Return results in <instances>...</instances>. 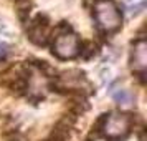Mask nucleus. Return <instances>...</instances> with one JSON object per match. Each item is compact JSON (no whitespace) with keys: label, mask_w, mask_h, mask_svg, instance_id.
<instances>
[{"label":"nucleus","mask_w":147,"mask_h":141,"mask_svg":"<svg viewBox=\"0 0 147 141\" xmlns=\"http://www.w3.org/2000/svg\"><path fill=\"white\" fill-rule=\"evenodd\" d=\"M93 10H94V20H96V25H98V32L109 37V35L117 33L122 28V14L113 0L96 2Z\"/></svg>","instance_id":"f257e3e1"},{"label":"nucleus","mask_w":147,"mask_h":141,"mask_svg":"<svg viewBox=\"0 0 147 141\" xmlns=\"http://www.w3.org/2000/svg\"><path fill=\"white\" fill-rule=\"evenodd\" d=\"M132 128V114L113 111L107 114L104 128H102V138L111 141H124L131 133Z\"/></svg>","instance_id":"f03ea898"},{"label":"nucleus","mask_w":147,"mask_h":141,"mask_svg":"<svg viewBox=\"0 0 147 141\" xmlns=\"http://www.w3.org/2000/svg\"><path fill=\"white\" fill-rule=\"evenodd\" d=\"M80 38L74 32H66V33H51V53L58 60H73L80 55Z\"/></svg>","instance_id":"7ed1b4c3"},{"label":"nucleus","mask_w":147,"mask_h":141,"mask_svg":"<svg viewBox=\"0 0 147 141\" xmlns=\"http://www.w3.org/2000/svg\"><path fill=\"white\" fill-rule=\"evenodd\" d=\"M27 38L36 47H48L51 42L50 18L47 14H36L27 27Z\"/></svg>","instance_id":"20e7f679"},{"label":"nucleus","mask_w":147,"mask_h":141,"mask_svg":"<svg viewBox=\"0 0 147 141\" xmlns=\"http://www.w3.org/2000/svg\"><path fill=\"white\" fill-rule=\"evenodd\" d=\"M147 63V43L146 40H134L132 52H131V68L134 73L146 72Z\"/></svg>","instance_id":"39448f33"},{"label":"nucleus","mask_w":147,"mask_h":141,"mask_svg":"<svg viewBox=\"0 0 147 141\" xmlns=\"http://www.w3.org/2000/svg\"><path fill=\"white\" fill-rule=\"evenodd\" d=\"M99 53V47L94 42H81L80 43V55L83 60H91Z\"/></svg>","instance_id":"423d86ee"},{"label":"nucleus","mask_w":147,"mask_h":141,"mask_svg":"<svg viewBox=\"0 0 147 141\" xmlns=\"http://www.w3.org/2000/svg\"><path fill=\"white\" fill-rule=\"evenodd\" d=\"M113 98L116 100V103H119L121 106H131L136 100V96L131 90H126V88H121L117 91H113Z\"/></svg>","instance_id":"0eeeda50"},{"label":"nucleus","mask_w":147,"mask_h":141,"mask_svg":"<svg viewBox=\"0 0 147 141\" xmlns=\"http://www.w3.org/2000/svg\"><path fill=\"white\" fill-rule=\"evenodd\" d=\"M32 7H33L32 0H18V3H17V15H18L20 22H23V23L28 22V17H30Z\"/></svg>","instance_id":"6e6552de"},{"label":"nucleus","mask_w":147,"mask_h":141,"mask_svg":"<svg viewBox=\"0 0 147 141\" xmlns=\"http://www.w3.org/2000/svg\"><path fill=\"white\" fill-rule=\"evenodd\" d=\"M142 141H144V140H142Z\"/></svg>","instance_id":"1a4fd4ad"}]
</instances>
